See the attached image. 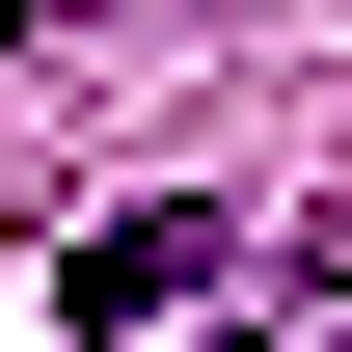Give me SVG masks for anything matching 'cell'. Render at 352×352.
<instances>
[{"label": "cell", "instance_id": "cell-1", "mask_svg": "<svg viewBox=\"0 0 352 352\" xmlns=\"http://www.w3.org/2000/svg\"><path fill=\"white\" fill-rule=\"evenodd\" d=\"M217 271H244V217H217V190H135V217H82V244H54V352H135V325H190Z\"/></svg>", "mask_w": 352, "mask_h": 352}]
</instances>
